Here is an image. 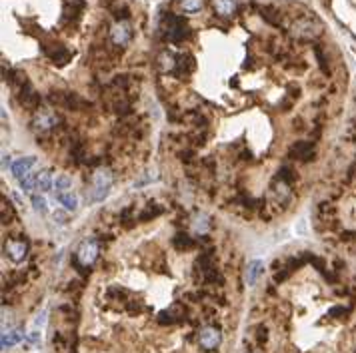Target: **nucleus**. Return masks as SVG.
Listing matches in <instances>:
<instances>
[{"label": "nucleus", "mask_w": 356, "mask_h": 353, "mask_svg": "<svg viewBox=\"0 0 356 353\" xmlns=\"http://www.w3.org/2000/svg\"><path fill=\"white\" fill-rule=\"evenodd\" d=\"M186 34H188V28H186V24H184L182 18H178V16H168V18H166V36H168L170 40L178 42V40H182Z\"/></svg>", "instance_id": "obj_7"}, {"label": "nucleus", "mask_w": 356, "mask_h": 353, "mask_svg": "<svg viewBox=\"0 0 356 353\" xmlns=\"http://www.w3.org/2000/svg\"><path fill=\"white\" fill-rule=\"evenodd\" d=\"M33 206L36 212H46V200L42 195H33Z\"/></svg>", "instance_id": "obj_26"}, {"label": "nucleus", "mask_w": 356, "mask_h": 353, "mask_svg": "<svg viewBox=\"0 0 356 353\" xmlns=\"http://www.w3.org/2000/svg\"><path fill=\"white\" fill-rule=\"evenodd\" d=\"M20 339H22V331H18V329H14V331H4V333H2V347L16 345Z\"/></svg>", "instance_id": "obj_20"}, {"label": "nucleus", "mask_w": 356, "mask_h": 353, "mask_svg": "<svg viewBox=\"0 0 356 353\" xmlns=\"http://www.w3.org/2000/svg\"><path fill=\"white\" fill-rule=\"evenodd\" d=\"M54 220H58V222H66V220H68V216H64V212H62V210H58V212H54Z\"/></svg>", "instance_id": "obj_27"}, {"label": "nucleus", "mask_w": 356, "mask_h": 353, "mask_svg": "<svg viewBox=\"0 0 356 353\" xmlns=\"http://www.w3.org/2000/svg\"><path fill=\"white\" fill-rule=\"evenodd\" d=\"M54 188H56V192H68L72 188V180L68 176H64V174H60L54 180Z\"/></svg>", "instance_id": "obj_21"}, {"label": "nucleus", "mask_w": 356, "mask_h": 353, "mask_svg": "<svg viewBox=\"0 0 356 353\" xmlns=\"http://www.w3.org/2000/svg\"><path fill=\"white\" fill-rule=\"evenodd\" d=\"M260 12H262L264 20H266V22H270V24H274V26H278V24H280V20H282L280 12H278L274 6H264Z\"/></svg>", "instance_id": "obj_18"}, {"label": "nucleus", "mask_w": 356, "mask_h": 353, "mask_svg": "<svg viewBox=\"0 0 356 353\" xmlns=\"http://www.w3.org/2000/svg\"><path fill=\"white\" fill-rule=\"evenodd\" d=\"M290 156H292V158H296V160L308 162L312 156H314V152H312V144H310V142H304V140H300V142L292 144Z\"/></svg>", "instance_id": "obj_10"}, {"label": "nucleus", "mask_w": 356, "mask_h": 353, "mask_svg": "<svg viewBox=\"0 0 356 353\" xmlns=\"http://www.w3.org/2000/svg\"><path fill=\"white\" fill-rule=\"evenodd\" d=\"M220 341H222V335H220V331L216 329V327H204V329H200V333H198V343H200V347L202 349H206V351H212V349H216L218 345H220Z\"/></svg>", "instance_id": "obj_3"}, {"label": "nucleus", "mask_w": 356, "mask_h": 353, "mask_svg": "<svg viewBox=\"0 0 356 353\" xmlns=\"http://www.w3.org/2000/svg\"><path fill=\"white\" fill-rule=\"evenodd\" d=\"M34 158L33 156H26V158H18V160L12 164V174L18 178V180H22L24 176H28L30 174V170H33L34 166Z\"/></svg>", "instance_id": "obj_11"}, {"label": "nucleus", "mask_w": 356, "mask_h": 353, "mask_svg": "<svg viewBox=\"0 0 356 353\" xmlns=\"http://www.w3.org/2000/svg\"><path fill=\"white\" fill-rule=\"evenodd\" d=\"M98 257V244L96 240H84L80 246H78V252H76V261L84 267L92 265Z\"/></svg>", "instance_id": "obj_2"}, {"label": "nucleus", "mask_w": 356, "mask_h": 353, "mask_svg": "<svg viewBox=\"0 0 356 353\" xmlns=\"http://www.w3.org/2000/svg\"><path fill=\"white\" fill-rule=\"evenodd\" d=\"M44 50H46V54L52 58V62L56 66H64L70 62V58H72V52L70 50H66L62 44H52V46H44Z\"/></svg>", "instance_id": "obj_9"}, {"label": "nucleus", "mask_w": 356, "mask_h": 353, "mask_svg": "<svg viewBox=\"0 0 356 353\" xmlns=\"http://www.w3.org/2000/svg\"><path fill=\"white\" fill-rule=\"evenodd\" d=\"M190 229L198 233V236H204L208 229H210V218L206 214H196L190 222Z\"/></svg>", "instance_id": "obj_13"}, {"label": "nucleus", "mask_w": 356, "mask_h": 353, "mask_svg": "<svg viewBox=\"0 0 356 353\" xmlns=\"http://www.w3.org/2000/svg\"><path fill=\"white\" fill-rule=\"evenodd\" d=\"M0 208H2V224H6V222H10L12 220V208H10V204L6 202V198H2L0 200Z\"/></svg>", "instance_id": "obj_22"}, {"label": "nucleus", "mask_w": 356, "mask_h": 353, "mask_svg": "<svg viewBox=\"0 0 356 353\" xmlns=\"http://www.w3.org/2000/svg\"><path fill=\"white\" fill-rule=\"evenodd\" d=\"M322 30V26L314 18H302L294 24V34L300 38H316Z\"/></svg>", "instance_id": "obj_5"}, {"label": "nucleus", "mask_w": 356, "mask_h": 353, "mask_svg": "<svg viewBox=\"0 0 356 353\" xmlns=\"http://www.w3.org/2000/svg\"><path fill=\"white\" fill-rule=\"evenodd\" d=\"M278 178H280L282 182H286V184H292V182L296 180V172H292L288 166H284V168L278 172Z\"/></svg>", "instance_id": "obj_25"}, {"label": "nucleus", "mask_w": 356, "mask_h": 353, "mask_svg": "<svg viewBox=\"0 0 356 353\" xmlns=\"http://www.w3.org/2000/svg\"><path fill=\"white\" fill-rule=\"evenodd\" d=\"M176 62H178V58H176L172 52H162L160 56H158V64H160L162 72H172V70H176Z\"/></svg>", "instance_id": "obj_16"}, {"label": "nucleus", "mask_w": 356, "mask_h": 353, "mask_svg": "<svg viewBox=\"0 0 356 353\" xmlns=\"http://www.w3.org/2000/svg\"><path fill=\"white\" fill-rule=\"evenodd\" d=\"M20 102H22V106H26V108H36V106L40 104V96L36 94L34 88H30V86H22V90H20Z\"/></svg>", "instance_id": "obj_14"}, {"label": "nucleus", "mask_w": 356, "mask_h": 353, "mask_svg": "<svg viewBox=\"0 0 356 353\" xmlns=\"http://www.w3.org/2000/svg\"><path fill=\"white\" fill-rule=\"evenodd\" d=\"M4 252H6V256L10 257L14 263H20L26 257V254H28V246H26L24 240H8L4 244Z\"/></svg>", "instance_id": "obj_6"}, {"label": "nucleus", "mask_w": 356, "mask_h": 353, "mask_svg": "<svg viewBox=\"0 0 356 353\" xmlns=\"http://www.w3.org/2000/svg\"><path fill=\"white\" fill-rule=\"evenodd\" d=\"M36 176H38V174H28V176H24V178L20 180V186H22L24 192H30V190L36 188Z\"/></svg>", "instance_id": "obj_23"}, {"label": "nucleus", "mask_w": 356, "mask_h": 353, "mask_svg": "<svg viewBox=\"0 0 356 353\" xmlns=\"http://www.w3.org/2000/svg\"><path fill=\"white\" fill-rule=\"evenodd\" d=\"M262 271H264V263H262L260 259H252V261L248 263V269H246V282H248V286H254V284L258 282Z\"/></svg>", "instance_id": "obj_12"}, {"label": "nucleus", "mask_w": 356, "mask_h": 353, "mask_svg": "<svg viewBox=\"0 0 356 353\" xmlns=\"http://www.w3.org/2000/svg\"><path fill=\"white\" fill-rule=\"evenodd\" d=\"M182 8L184 12H198L202 8V0H182Z\"/></svg>", "instance_id": "obj_24"}, {"label": "nucleus", "mask_w": 356, "mask_h": 353, "mask_svg": "<svg viewBox=\"0 0 356 353\" xmlns=\"http://www.w3.org/2000/svg\"><path fill=\"white\" fill-rule=\"evenodd\" d=\"M52 186H54L52 172H50V170H42V172L36 176V190H40V192H48V190H52Z\"/></svg>", "instance_id": "obj_15"}, {"label": "nucleus", "mask_w": 356, "mask_h": 353, "mask_svg": "<svg viewBox=\"0 0 356 353\" xmlns=\"http://www.w3.org/2000/svg\"><path fill=\"white\" fill-rule=\"evenodd\" d=\"M214 10L220 16H230L236 10V2L234 0H214Z\"/></svg>", "instance_id": "obj_17"}, {"label": "nucleus", "mask_w": 356, "mask_h": 353, "mask_svg": "<svg viewBox=\"0 0 356 353\" xmlns=\"http://www.w3.org/2000/svg\"><path fill=\"white\" fill-rule=\"evenodd\" d=\"M110 186H112V174L108 170H104V168L98 170L96 174H94V178H92V193H90L92 202L104 200V195L108 193Z\"/></svg>", "instance_id": "obj_1"}, {"label": "nucleus", "mask_w": 356, "mask_h": 353, "mask_svg": "<svg viewBox=\"0 0 356 353\" xmlns=\"http://www.w3.org/2000/svg\"><path fill=\"white\" fill-rule=\"evenodd\" d=\"M56 200L64 206L66 210H76V206H78V198L72 192H58Z\"/></svg>", "instance_id": "obj_19"}, {"label": "nucleus", "mask_w": 356, "mask_h": 353, "mask_svg": "<svg viewBox=\"0 0 356 353\" xmlns=\"http://www.w3.org/2000/svg\"><path fill=\"white\" fill-rule=\"evenodd\" d=\"M130 38H132V32H130V26L124 20H120L118 24L112 26V30H110V40H112L116 46H126L130 42Z\"/></svg>", "instance_id": "obj_8"}, {"label": "nucleus", "mask_w": 356, "mask_h": 353, "mask_svg": "<svg viewBox=\"0 0 356 353\" xmlns=\"http://www.w3.org/2000/svg\"><path fill=\"white\" fill-rule=\"evenodd\" d=\"M58 124H60V118H58V116H54V114H50V112H40V114L34 116L33 130L40 136V134L50 132V130L54 128V126H58Z\"/></svg>", "instance_id": "obj_4"}]
</instances>
